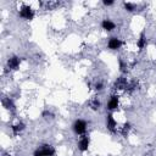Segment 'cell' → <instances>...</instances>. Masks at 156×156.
I'll return each instance as SVG.
<instances>
[{
  "mask_svg": "<svg viewBox=\"0 0 156 156\" xmlns=\"http://www.w3.org/2000/svg\"><path fill=\"white\" fill-rule=\"evenodd\" d=\"M118 106H119V98H118V95H117V94L111 95L110 99H108V101H107L106 108H107L108 111H115V110L118 108Z\"/></svg>",
  "mask_w": 156,
  "mask_h": 156,
  "instance_id": "obj_8",
  "label": "cell"
},
{
  "mask_svg": "<svg viewBox=\"0 0 156 156\" xmlns=\"http://www.w3.org/2000/svg\"><path fill=\"white\" fill-rule=\"evenodd\" d=\"M122 44H123L122 40L119 38H117V37H111L107 40V48L110 50H118V49H121Z\"/></svg>",
  "mask_w": 156,
  "mask_h": 156,
  "instance_id": "obj_9",
  "label": "cell"
},
{
  "mask_svg": "<svg viewBox=\"0 0 156 156\" xmlns=\"http://www.w3.org/2000/svg\"><path fill=\"white\" fill-rule=\"evenodd\" d=\"M43 117L46 118V119H49V118H52L54 115H52L51 112H49V111H44V112H43Z\"/></svg>",
  "mask_w": 156,
  "mask_h": 156,
  "instance_id": "obj_18",
  "label": "cell"
},
{
  "mask_svg": "<svg viewBox=\"0 0 156 156\" xmlns=\"http://www.w3.org/2000/svg\"><path fill=\"white\" fill-rule=\"evenodd\" d=\"M130 130V123H124L123 124V127H121V129H119V133L123 135V136H126L127 134H128V132Z\"/></svg>",
  "mask_w": 156,
  "mask_h": 156,
  "instance_id": "obj_15",
  "label": "cell"
},
{
  "mask_svg": "<svg viewBox=\"0 0 156 156\" xmlns=\"http://www.w3.org/2000/svg\"><path fill=\"white\" fill-rule=\"evenodd\" d=\"M146 44H147L146 34H145V32H141L140 35H139V38H138V40H136V46H138L139 50H143L146 46Z\"/></svg>",
  "mask_w": 156,
  "mask_h": 156,
  "instance_id": "obj_11",
  "label": "cell"
},
{
  "mask_svg": "<svg viewBox=\"0 0 156 156\" xmlns=\"http://www.w3.org/2000/svg\"><path fill=\"white\" fill-rule=\"evenodd\" d=\"M123 7L127 10V11H129V12H132V11H134L135 10V4H133V2H123Z\"/></svg>",
  "mask_w": 156,
  "mask_h": 156,
  "instance_id": "obj_16",
  "label": "cell"
},
{
  "mask_svg": "<svg viewBox=\"0 0 156 156\" xmlns=\"http://www.w3.org/2000/svg\"><path fill=\"white\" fill-rule=\"evenodd\" d=\"M105 124H106V128L108 132L111 133H117V121L115 119L112 113H107L106 115V121H105Z\"/></svg>",
  "mask_w": 156,
  "mask_h": 156,
  "instance_id": "obj_4",
  "label": "cell"
},
{
  "mask_svg": "<svg viewBox=\"0 0 156 156\" xmlns=\"http://www.w3.org/2000/svg\"><path fill=\"white\" fill-rule=\"evenodd\" d=\"M89 145H90V138L87 134L80 135L79 136V140H78V149H79V151H82V152L88 151Z\"/></svg>",
  "mask_w": 156,
  "mask_h": 156,
  "instance_id": "obj_7",
  "label": "cell"
},
{
  "mask_svg": "<svg viewBox=\"0 0 156 156\" xmlns=\"http://www.w3.org/2000/svg\"><path fill=\"white\" fill-rule=\"evenodd\" d=\"M24 123H22V122H18V123H16V124H12L11 126V130H12V133L15 134V135H17V134H20L23 129H24Z\"/></svg>",
  "mask_w": 156,
  "mask_h": 156,
  "instance_id": "obj_14",
  "label": "cell"
},
{
  "mask_svg": "<svg viewBox=\"0 0 156 156\" xmlns=\"http://www.w3.org/2000/svg\"><path fill=\"white\" fill-rule=\"evenodd\" d=\"M18 15H20V17H21L22 20L32 21V20L34 18V16H35V12H34V10L32 9V6L24 4V5H22V6L20 7Z\"/></svg>",
  "mask_w": 156,
  "mask_h": 156,
  "instance_id": "obj_3",
  "label": "cell"
},
{
  "mask_svg": "<svg viewBox=\"0 0 156 156\" xmlns=\"http://www.w3.org/2000/svg\"><path fill=\"white\" fill-rule=\"evenodd\" d=\"M1 104H2V106H4L6 110H10V111H13V110H15V104H13L12 99H10V98H7V96H4V98L1 99Z\"/></svg>",
  "mask_w": 156,
  "mask_h": 156,
  "instance_id": "obj_12",
  "label": "cell"
},
{
  "mask_svg": "<svg viewBox=\"0 0 156 156\" xmlns=\"http://www.w3.org/2000/svg\"><path fill=\"white\" fill-rule=\"evenodd\" d=\"M129 84V80L127 79V77L122 76V77H118L115 83H113V90H127V87Z\"/></svg>",
  "mask_w": 156,
  "mask_h": 156,
  "instance_id": "obj_5",
  "label": "cell"
},
{
  "mask_svg": "<svg viewBox=\"0 0 156 156\" xmlns=\"http://www.w3.org/2000/svg\"><path fill=\"white\" fill-rule=\"evenodd\" d=\"M102 4H104L105 6H111V5H113V4H115V1H113V0H104V1H102Z\"/></svg>",
  "mask_w": 156,
  "mask_h": 156,
  "instance_id": "obj_19",
  "label": "cell"
},
{
  "mask_svg": "<svg viewBox=\"0 0 156 156\" xmlns=\"http://www.w3.org/2000/svg\"><path fill=\"white\" fill-rule=\"evenodd\" d=\"M101 27L106 32H112L113 29H116V23L110 18H104L101 21Z\"/></svg>",
  "mask_w": 156,
  "mask_h": 156,
  "instance_id": "obj_10",
  "label": "cell"
},
{
  "mask_svg": "<svg viewBox=\"0 0 156 156\" xmlns=\"http://www.w3.org/2000/svg\"><path fill=\"white\" fill-rule=\"evenodd\" d=\"M100 105H101V102H100L99 98H96V96H93V98L88 101V106H89L91 110H94V111H98L99 107H100Z\"/></svg>",
  "mask_w": 156,
  "mask_h": 156,
  "instance_id": "obj_13",
  "label": "cell"
},
{
  "mask_svg": "<svg viewBox=\"0 0 156 156\" xmlns=\"http://www.w3.org/2000/svg\"><path fill=\"white\" fill-rule=\"evenodd\" d=\"M94 89H95L96 91L102 90V89H104V83H102V82H96V83L94 84Z\"/></svg>",
  "mask_w": 156,
  "mask_h": 156,
  "instance_id": "obj_17",
  "label": "cell"
},
{
  "mask_svg": "<svg viewBox=\"0 0 156 156\" xmlns=\"http://www.w3.org/2000/svg\"><path fill=\"white\" fill-rule=\"evenodd\" d=\"M20 65H21V58H20L18 56H16V55L10 56V57L7 58L6 67H7L10 71H16V69H18Z\"/></svg>",
  "mask_w": 156,
  "mask_h": 156,
  "instance_id": "obj_6",
  "label": "cell"
},
{
  "mask_svg": "<svg viewBox=\"0 0 156 156\" xmlns=\"http://www.w3.org/2000/svg\"><path fill=\"white\" fill-rule=\"evenodd\" d=\"M55 154H56V150L54 146L49 144H43L35 149V151L33 152V156H55Z\"/></svg>",
  "mask_w": 156,
  "mask_h": 156,
  "instance_id": "obj_1",
  "label": "cell"
},
{
  "mask_svg": "<svg viewBox=\"0 0 156 156\" xmlns=\"http://www.w3.org/2000/svg\"><path fill=\"white\" fill-rule=\"evenodd\" d=\"M72 129H73V132H74L77 135H79V136H80V135H84V134H87L88 123H87L84 119L78 118V119H76V121L73 122Z\"/></svg>",
  "mask_w": 156,
  "mask_h": 156,
  "instance_id": "obj_2",
  "label": "cell"
}]
</instances>
